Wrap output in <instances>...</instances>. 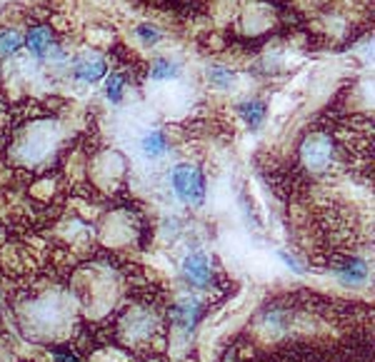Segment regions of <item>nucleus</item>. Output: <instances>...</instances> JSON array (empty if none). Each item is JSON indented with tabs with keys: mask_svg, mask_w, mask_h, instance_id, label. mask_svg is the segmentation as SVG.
Listing matches in <instances>:
<instances>
[{
	"mask_svg": "<svg viewBox=\"0 0 375 362\" xmlns=\"http://www.w3.org/2000/svg\"><path fill=\"white\" fill-rule=\"evenodd\" d=\"M173 190L180 200L191 205H203L205 200V180L191 165H178L173 170Z\"/></svg>",
	"mask_w": 375,
	"mask_h": 362,
	"instance_id": "1",
	"label": "nucleus"
},
{
	"mask_svg": "<svg viewBox=\"0 0 375 362\" xmlns=\"http://www.w3.org/2000/svg\"><path fill=\"white\" fill-rule=\"evenodd\" d=\"M333 158V147H331V140L325 138V135H315L311 138L303 145V160H306V165L313 168V170H323L328 168Z\"/></svg>",
	"mask_w": 375,
	"mask_h": 362,
	"instance_id": "2",
	"label": "nucleus"
},
{
	"mask_svg": "<svg viewBox=\"0 0 375 362\" xmlns=\"http://www.w3.org/2000/svg\"><path fill=\"white\" fill-rule=\"evenodd\" d=\"M183 275L188 282L198 287H208L210 280H213V270H210V260L203 253H193L185 257L183 262Z\"/></svg>",
	"mask_w": 375,
	"mask_h": 362,
	"instance_id": "3",
	"label": "nucleus"
},
{
	"mask_svg": "<svg viewBox=\"0 0 375 362\" xmlns=\"http://www.w3.org/2000/svg\"><path fill=\"white\" fill-rule=\"evenodd\" d=\"M26 48L33 53L35 57H48L51 53H55V55H60V53L55 51V43H53V35L48 28L43 26H35L30 28V33H28V38H26Z\"/></svg>",
	"mask_w": 375,
	"mask_h": 362,
	"instance_id": "4",
	"label": "nucleus"
},
{
	"mask_svg": "<svg viewBox=\"0 0 375 362\" xmlns=\"http://www.w3.org/2000/svg\"><path fill=\"white\" fill-rule=\"evenodd\" d=\"M105 70H108V65H105L103 57H83L76 65V78L83 80V83H96L105 75Z\"/></svg>",
	"mask_w": 375,
	"mask_h": 362,
	"instance_id": "5",
	"label": "nucleus"
},
{
	"mask_svg": "<svg viewBox=\"0 0 375 362\" xmlns=\"http://www.w3.org/2000/svg\"><path fill=\"white\" fill-rule=\"evenodd\" d=\"M338 275H340L343 282H363L365 275H368V265L358 260V257H350V260H345V265L338 267Z\"/></svg>",
	"mask_w": 375,
	"mask_h": 362,
	"instance_id": "6",
	"label": "nucleus"
},
{
	"mask_svg": "<svg viewBox=\"0 0 375 362\" xmlns=\"http://www.w3.org/2000/svg\"><path fill=\"white\" fill-rule=\"evenodd\" d=\"M140 147H143V153L148 155V158H160V155L166 153L168 145H166V138H163V133H148L146 138H143V143H140Z\"/></svg>",
	"mask_w": 375,
	"mask_h": 362,
	"instance_id": "7",
	"label": "nucleus"
},
{
	"mask_svg": "<svg viewBox=\"0 0 375 362\" xmlns=\"http://www.w3.org/2000/svg\"><path fill=\"white\" fill-rule=\"evenodd\" d=\"M20 45H23V38H20L18 30H10V28L0 30V55H3V57L18 53Z\"/></svg>",
	"mask_w": 375,
	"mask_h": 362,
	"instance_id": "8",
	"label": "nucleus"
},
{
	"mask_svg": "<svg viewBox=\"0 0 375 362\" xmlns=\"http://www.w3.org/2000/svg\"><path fill=\"white\" fill-rule=\"evenodd\" d=\"M241 115L245 118V123H248L250 127H258L263 123V118H265V105H263V102H258V100L243 102Z\"/></svg>",
	"mask_w": 375,
	"mask_h": 362,
	"instance_id": "9",
	"label": "nucleus"
},
{
	"mask_svg": "<svg viewBox=\"0 0 375 362\" xmlns=\"http://www.w3.org/2000/svg\"><path fill=\"white\" fill-rule=\"evenodd\" d=\"M178 65L171 63V60H158L150 70V78L153 80H171V78H178Z\"/></svg>",
	"mask_w": 375,
	"mask_h": 362,
	"instance_id": "10",
	"label": "nucleus"
},
{
	"mask_svg": "<svg viewBox=\"0 0 375 362\" xmlns=\"http://www.w3.org/2000/svg\"><path fill=\"white\" fill-rule=\"evenodd\" d=\"M105 93L113 102H121L123 100V78L121 75H110L105 80Z\"/></svg>",
	"mask_w": 375,
	"mask_h": 362,
	"instance_id": "11",
	"label": "nucleus"
},
{
	"mask_svg": "<svg viewBox=\"0 0 375 362\" xmlns=\"http://www.w3.org/2000/svg\"><path fill=\"white\" fill-rule=\"evenodd\" d=\"M210 80L216 85H220V88H228L233 80H236V75L230 73V70H225V68H213L210 70Z\"/></svg>",
	"mask_w": 375,
	"mask_h": 362,
	"instance_id": "12",
	"label": "nucleus"
},
{
	"mask_svg": "<svg viewBox=\"0 0 375 362\" xmlns=\"http://www.w3.org/2000/svg\"><path fill=\"white\" fill-rule=\"evenodd\" d=\"M138 35L146 40V43H155V40H160V33L150 26H138Z\"/></svg>",
	"mask_w": 375,
	"mask_h": 362,
	"instance_id": "13",
	"label": "nucleus"
}]
</instances>
